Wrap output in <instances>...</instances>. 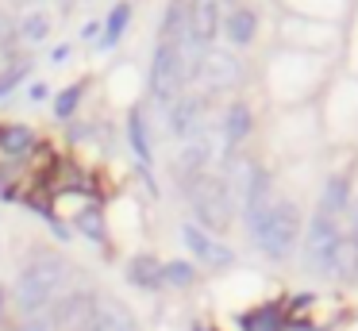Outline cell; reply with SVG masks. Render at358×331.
<instances>
[{"label":"cell","instance_id":"cell-1","mask_svg":"<svg viewBox=\"0 0 358 331\" xmlns=\"http://www.w3.org/2000/svg\"><path fill=\"white\" fill-rule=\"evenodd\" d=\"M66 281H70V269H66V262L58 258V254H35V258L20 269L16 289H12L16 293V308L27 320H35L39 312L55 308V300L62 297Z\"/></svg>","mask_w":358,"mask_h":331},{"label":"cell","instance_id":"cell-2","mask_svg":"<svg viewBox=\"0 0 358 331\" xmlns=\"http://www.w3.org/2000/svg\"><path fill=\"white\" fill-rule=\"evenodd\" d=\"M189 208L196 212L201 227L208 231H227V223L235 220V189L224 174H201L185 185Z\"/></svg>","mask_w":358,"mask_h":331},{"label":"cell","instance_id":"cell-3","mask_svg":"<svg viewBox=\"0 0 358 331\" xmlns=\"http://www.w3.org/2000/svg\"><path fill=\"white\" fill-rule=\"evenodd\" d=\"M250 231H255V243H258V251H262L266 258L285 262L289 254H293L301 231H304L301 208H296L293 200H273V204L266 208V216Z\"/></svg>","mask_w":358,"mask_h":331},{"label":"cell","instance_id":"cell-4","mask_svg":"<svg viewBox=\"0 0 358 331\" xmlns=\"http://www.w3.org/2000/svg\"><path fill=\"white\" fill-rule=\"evenodd\" d=\"M196 62L185 54V46L178 43H158L155 58H150V92H155L162 104H173V100L185 92L189 77H193Z\"/></svg>","mask_w":358,"mask_h":331},{"label":"cell","instance_id":"cell-5","mask_svg":"<svg viewBox=\"0 0 358 331\" xmlns=\"http://www.w3.org/2000/svg\"><path fill=\"white\" fill-rule=\"evenodd\" d=\"M339 235H343V220L327 216L316 208L312 216L308 239H304V266L316 277H335V251H339Z\"/></svg>","mask_w":358,"mask_h":331},{"label":"cell","instance_id":"cell-6","mask_svg":"<svg viewBox=\"0 0 358 331\" xmlns=\"http://www.w3.org/2000/svg\"><path fill=\"white\" fill-rule=\"evenodd\" d=\"M96 308H101V297L89 289L81 293H62L50 308V331H89L96 320Z\"/></svg>","mask_w":358,"mask_h":331},{"label":"cell","instance_id":"cell-7","mask_svg":"<svg viewBox=\"0 0 358 331\" xmlns=\"http://www.w3.org/2000/svg\"><path fill=\"white\" fill-rule=\"evenodd\" d=\"M193 77H201L208 92H224V89H235L243 81V66L227 50H204L193 66Z\"/></svg>","mask_w":358,"mask_h":331},{"label":"cell","instance_id":"cell-8","mask_svg":"<svg viewBox=\"0 0 358 331\" xmlns=\"http://www.w3.org/2000/svg\"><path fill=\"white\" fill-rule=\"evenodd\" d=\"M239 200H243V216H247V223L255 227V223L266 216V208L273 204V185H270V174H266L262 166H247Z\"/></svg>","mask_w":358,"mask_h":331},{"label":"cell","instance_id":"cell-9","mask_svg":"<svg viewBox=\"0 0 358 331\" xmlns=\"http://www.w3.org/2000/svg\"><path fill=\"white\" fill-rule=\"evenodd\" d=\"M181 243H185L189 254H193L196 262H204V266H227V262H235L231 246H224L216 235H208L201 223H185V227H181Z\"/></svg>","mask_w":358,"mask_h":331},{"label":"cell","instance_id":"cell-10","mask_svg":"<svg viewBox=\"0 0 358 331\" xmlns=\"http://www.w3.org/2000/svg\"><path fill=\"white\" fill-rule=\"evenodd\" d=\"M216 27H220V4L216 0H201L193 4V23H189V38H185V54L189 58H201L204 46L216 38Z\"/></svg>","mask_w":358,"mask_h":331},{"label":"cell","instance_id":"cell-11","mask_svg":"<svg viewBox=\"0 0 358 331\" xmlns=\"http://www.w3.org/2000/svg\"><path fill=\"white\" fill-rule=\"evenodd\" d=\"M201 123H204V100L201 97H178L170 104V131L173 139L189 143V139L201 135Z\"/></svg>","mask_w":358,"mask_h":331},{"label":"cell","instance_id":"cell-12","mask_svg":"<svg viewBox=\"0 0 358 331\" xmlns=\"http://www.w3.org/2000/svg\"><path fill=\"white\" fill-rule=\"evenodd\" d=\"M208 158H212V143L204 135H196V139H189V143H181V150L173 154V174L181 177V185H189L193 177H201V174H208Z\"/></svg>","mask_w":358,"mask_h":331},{"label":"cell","instance_id":"cell-13","mask_svg":"<svg viewBox=\"0 0 358 331\" xmlns=\"http://www.w3.org/2000/svg\"><path fill=\"white\" fill-rule=\"evenodd\" d=\"M189 23H193V0H170V4H166L162 23H158V35H162V43L185 46Z\"/></svg>","mask_w":358,"mask_h":331},{"label":"cell","instance_id":"cell-14","mask_svg":"<svg viewBox=\"0 0 358 331\" xmlns=\"http://www.w3.org/2000/svg\"><path fill=\"white\" fill-rule=\"evenodd\" d=\"M89 331H139V323H135V316L120 300L101 297V308H96V320Z\"/></svg>","mask_w":358,"mask_h":331},{"label":"cell","instance_id":"cell-15","mask_svg":"<svg viewBox=\"0 0 358 331\" xmlns=\"http://www.w3.org/2000/svg\"><path fill=\"white\" fill-rule=\"evenodd\" d=\"M250 127H255V120H250V108L247 104H231V108H227V112H224V150L231 154L243 139H250Z\"/></svg>","mask_w":358,"mask_h":331},{"label":"cell","instance_id":"cell-16","mask_svg":"<svg viewBox=\"0 0 358 331\" xmlns=\"http://www.w3.org/2000/svg\"><path fill=\"white\" fill-rule=\"evenodd\" d=\"M127 143H131V150L139 154L143 166H150V158H155V150H150V135H147V112L143 108H131L127 112Z\"/></svg>","mask_w":358,"mask_h":331},{"label":"cell","instance_id":"cell-17","mask_svg":"<svg viewBox=\"0 0 358 331\" xmlns=\"http://www.w3.org/2000/svg\"><path fill=\"white\" fill-rule=\"evenodd\" d=\"M127 281L139 285V289H158V285H162V266H158V258H150V254L131 258L127 262Z\"/></svg>","mask_w":358,"mask_h":331},{"label":"cell","instance_id":"cell-18","mask_svg":"<svg viewBox=\"0 0 358 331\" xmlns=\"http://www.w3.org/2000/svg\"><path fill=\"white\" fill-rule=\"evenodd\" d=\"M224 31L235 46H250V38H255V31H258V15L250 12V8H235V12L227 15Z\"/></svg>","mask_w":358,"mask_h":331},{"label":"cell","instance_id":"cell-19","mask_svg":"<svg viewBox=\"0 0 358 331\" xmlns=\"http://www.w3.org/2000/svg\"><path fill=\"white\" fill-rule=\"evenodd\" d=\"M35 146V131L24 127V123H8V127H0V150L8 154V158H20Z\"/></svg>","mask_w":358,"mask_h":331},{"label":"cell","instance_id":"cell-20","mask_svg":"<svg viewBox=\"0 0 358 331\" xmlns=\"http://www.w3.org/2000/svg\"><path fill=\"white\" fill-rule=\"evenodd\" d=\"M239 323H243V331H285V312L278 304H262L255 312H247Z\"/></svg>","mask_w":358,"mask_h":331},{"label":"cell","instance_id":"cell-21","mask_svg":"<svg viewBox=\"0 0 358 331\" xmlns=\"http://www.w3.org/2000/svg\"><path fill=\"white\" fill-rule=\"evenodd\" d=\"M350 185H347V177H331L327 181V189H324V200H320V212H327V216H339L343 220V212L350 208Z\"/></svg>","mask_w":358,"mask_h":331},{"label":"cell","instance_id":"cell-22","mask_svg":"<svg viewBox=\"0 0 358 331\" xmlns=\"http://www.w3.org/2000/svg\"><path fill=\"white\" fill-rule=\"evenodd\" d=\"M16 35H20V43H43V38L50 35V15L43 12V8H31V12L16 23Z\"/></svg>","mask_w":358,"mask_h":331},{"label":"cell","instance_id":"cell-23","mask_svg":"<svg viewBox=\"0 0 358 331\" xmlns=\"http://www.w3.org/2000/svg\"><path fill=\"white\" fill-rule=\"evenodd\" d=\"M127 20H131V4H116V8H112V12H108V23H104V35H101V50H112V46L120 43Z\"/></svg>","mask_w":358,"mask_h":331},{"label":"cell","instance_id":"cell-24","mask_svg":"<svg viewBox=\"0 0 358 331\" xmlns=\"http://www.w3.org/2000/svg\"><path fill=\"white\" fill-rule=\"evenodd\" d=\"M81 85H70V89H62L58 92V100H55V115L58 120H70L73 112H78V104H81Z\"/></svg>","mask_w":358,"mask_h":331},{"label":"cell","instance_id":"cell-25","mask_svg":"<svg viewBox=\"0 0 358 331\" xmlns=\"http://www.w3.org/2000/svg\"><path fill=\"white\" fill-rule=\"evenodd\" d=\"M193 277H196V269L189 266V262H166V266H162V281L178 285V289L193 285Z\"/></svg>","mask_w":358,"mask_h":331},{"label":"cell","instance_id":"cell-26","mask_svg":"<svg viewBox=\"0 0 358 331\" xmlns=\"http://www.w3.org/2000/svg\"><path fill=\"white\" fill-rule=\"evenodd\" d=\"M81 227H85L89 239H104V220H101V212H96V208H89V212L81 216Z\"/></svg>","mask_w":358,"mask_h":331},{"label":"cell","instance_id":"cell-27","mask_svg":"<svg viewBox=\"0 0 358 331\" xmlns=\"http://www.w3.org/2000/svg\"><path fill=\"white\" fill-rule=\"evenodd\" d=\"M16 38H20V35H16V23H12V15H4V12H0V50L8 54Z\"/></svg>","mask_w":358,"mask_h":331},{"label":"cell","instance_id":"cell-28","mask_svg":"<svg viewBox=\"0 0 358 331\" xmlns=\"http://www.w3.org/2000/svg\"><path fill=\"white\" fill-rule=\"evenodd\" d=\"M24 73H27V66H16V69H8V73L0 77V97L16 89V85H20V77H24Z\"/></svg>","mask_w":358,"mask_h":331},{"label":"cell","instance_id":"cell-29","mask_svg":"<svg viewBox=\"0 0 358 331\" xmlns=\"http://www.w3.org/2000/svg\"><path fill=\"white\" fill-rule=\"evenodd\" d=\"M16 331H50V323H47V320H39V316H35V320H24V323H20Z\"/></svg>","mask_w":358,"mask_h":331},{"label":"cell","instance_id":"cell-30","mask_svg":"<svg viewBox=\"0 0 358 331\" xmlns=\"http://www.w3.org/2000/svg\"><path fill=\"white\" fill-rule=\"evenodd\" d=\"M12 4H20V8H39L43 0H12Z\"/></svg>","mask_w":358,"mask_h":331},{"label":"cell","instance_id":"cell-31","mask_svg":"<svg viewBox=\"0 0 358 331\" xmlns=\"http://www.w3.org/2000/svg\"><path fill=\"white\" fill-rule=\"evenodd\" d=\"M0 316H4V289H0Z\"/></svg>","mask_w":358,"mask_h":331}]
</instances>
